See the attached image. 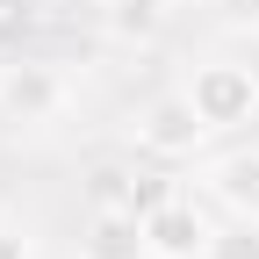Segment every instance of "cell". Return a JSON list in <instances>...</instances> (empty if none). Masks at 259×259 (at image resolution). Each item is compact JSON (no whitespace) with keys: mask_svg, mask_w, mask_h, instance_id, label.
Listing matches in <instances>:
<instances>
[{"mask_svg":"<svg viewBox=\"0 0 259 259\" xmlns=\"http://www.w3.org/2000/svg\"><path fill=\"white\" fill-rule=\"evenodd\" d=\"M0 259H29V238H22V231H8V223H0Z\"/></svg>","mask_w":259,"mask_h":259,"instance_id":"10","label":"cell"},{"mask_svg":"<svg viewBox=\"0 0 259 259\" xmlns=\"http://www.w3.org/2000/svg\"><path fill=\"white\" fill-rule=\"evenodd\" d=\"M79 187H87V209H151L166 194L151 173H137V158H101V166H87Z\"/></svg>","mask_w":259,"mask_h":259,"instance_id":"7","label":"cell"},{"mask_svg":"<svg viewBox=\"0 0 259 259\" xmlns=\"http://www.w3.org/2000/svg\"><path fill=\"white\" fill-rule=\"evenodd\" d=\"M144 238H151V259H202L209 238H216V223H209V209L194 202V194L166 187L144 209Z\"/></svg>","mask_w":259,"mask_h":259,"instance_id":"4","label":"cell"},{"mask_svg":"<svg viewBox=\"0 0 259 259\" xmlns=\"http://www.w3.org/2000/svg\"><path fill=\"white\" fill-rule=\"evenodd\" d=\"M65 108H72V79H65L51 58H8V65H0V122L44 130Z\"/></svg>","mask_w":259,"mask_h":259,"instance_id":"1","label":"cell"},{"mask_svg":"<svg viewBox=\"0 0 259 259\" xmlns=\"http://www.w3.org/2000/svg\"><path fill=\"white\" fill-rule=\"evenodd\" d=\"M202 187H209L216 209H231V216H252V223H259V144L216 151L209 166H202Z\"/></svg>","mask_w":259,"mask_h":259,"instance_id":"5","label":"cell"},{"mask_svg":"<svg viewBox=\"0 0 259 259\" xmlns=\"http://www.w3.org/2000/svg\"><path fill=\"white\" fill-rule=\"evenodd\" d=\"M79 259H151V238H144V209H87Z\"/></svg>","mask_w":259,"mask_h":259,"instance_id":"6","label":"cell"},{"mask_svg":"<svg viewBox=\"0 0 259 259\" xmlns=\"http://www.w3.org/2000/svg\"><path fill=\"white\" fill-rule=\"evenodd\" d=\"M130 137H137V151L144 158H194L216 130L202 122V108L187 101V87L180 94H158V101H144L137 108V122H130Z\"/></svg>","mask_w":259,"mask_h":259,"instance_id":"3","label":"cell"},{"mask_svg":"<svg viewBox=\"0 0 259 259\" xmlns=\"http://www.w3.org/2000/svg\"><path fill=\"white\" fill-rule=\"evenodd\" d=\"M173 22V0H101V36L122 51H151Z\"/></svg>","mask_w":259,"mask_h":259,"instance_id":"8","label":"cell"},{"mask_svg":"<svg viewBox=\"0 0 259 259\" xmlns=\"http://www.w3.org/2000/svg\"><path fill=\"white\" fill-rule=\"evenodd\" d=\"M15 8H22V0H0V22H15Z\"/></svg>","mask_w":259,"mask_h":259,"instance_id":"11","label":"cell"},{"mask_svg":"<svg viewBox=\"0 0 259 259\" xmlns=\"http://www.w3.org/2000/svg\"><path fill=\"white\" fill-rule=\"evenodd\" d=\"M187 101L202 108V122L216 130H245V122H259V72L252 65H238V58H202L187 72Z\"/></svg>","mask_w":259,"mask_h":259,"instance_id":"2","label":"cell"},{"mask_svg":"<svg viewBox=\"0 0 259 259\" xmlns=\"http://www.w3.org/2000/svg\"><path fill=\"white\" fill-rule=\"evenodd\" d=\"M173 8H216V0H173Z\"/></svg>","mask_w":259,"mask_h":259,"instance_id":"12","label":"cell"},{"mask_svg":"<svg viewBox=\"0 0 259 259\" xmlns=\"http://www.w3.org/2000/svg\"><path fill=\"white\" fill-rule=\"evenodd\" d=\"M202 259H259V223H252V216H231V223L209 238Z\"/></svg>","mask_w":259,"mask_h":259,"instance_id":"9","label":"cell"}]
</instances>
